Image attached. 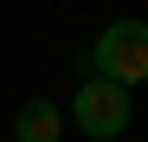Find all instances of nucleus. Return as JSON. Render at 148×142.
<instances>
[{"label":"nucleus","mask_w":148,"mask_h":142,"mask_svg":"<svg viewBox=\"0 0 148 142\" xmlns=\"http://www.w3.org/2000/svg\"><path fill=\"white\" fill-rule=\"evenodd\" d=\"M90 78L135 90L148 84V19H110L90 45Z\"/></svg>","instance_id":"obj_1"},{"label":"nucleus","mask_w":148,"mask_h":142,"mask_svg":"<svg viewBox=\"0 0 148 142\" xmlns=\"http://www.w3.org/2000/svg\"><path fill=\"white\" fill-rule=\"evenodd\" d=\"M64 136V110L52 97H32V103H19L13 116V142H58Z\"/></svg>","instance_id":"obj_3"},{"label":"nucleus","mask_w":148,"mask_h":142,"mask_svg":"<svg viewBox=\"0 0 148 142\" xmlns=\"http://www.w3.org/2000/svg\"><path fill=\"white\" fill-rule=\"evenodd\" d=\"M129 116H135V97H129V90H122V84H103V78L84 71L77 97H71V123H77L90 142H116L122 129H129Z\"/></svg>","instance_id":"obj_2"}]
</instances>
